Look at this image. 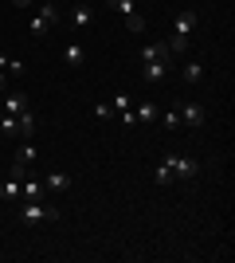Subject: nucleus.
<instances>
[{
	"label": "nucleus",
	"mask_w": 235,
	"mask_h": 263,
	"mask_svg": "<svg viewBox=\"0 0 235 263\" xmlns=\"http://www.w3.org/2000/svg\"><path fill=\"white\" fill-rule=\"evenodd\" d=\"M59 20H63V12H59V4L44 0V4H39V12L32 16V24H28V32H32L35 40H47V35H51V28H55Z\"/></svg>",
	"instance_id": "f257e3e1"
},
{
	"label": "nucleus",
	"mask_w": 235,
	"mask_h": 263,
	"mask_svg": "<svg viewBox=\"0 0 235 263\" xmlns=\"http://www.w3.org/2000/svg\"><path fill=\"white\" fill-rule=\"evenodd\" d=\"M196 28V12L184 8L177 12V20H173V40H168V51H184L188 47V32Z\"/></svg>",
	"instance_id": "f03ea898"
},
{
	"label": "nucleus",
	"mask_w": 235,
	"mask_h": 263,
	"mask_svg": "<svg viewBox=\"0 0 235 263\" xmlns=\"http://www.w3.org/2000/svg\"><path fill=\"white\" fill-rule=\"evenodd\" d=\"M16 209H20L24 224H51V220H59V209H47L39 200H16Z\"/></svg>",
	"instance_id": "7ed1b4c3"
},
{
	"label": "nucleus",
	"mask_w": 235,
	"mask_h": 263,
	"mask_svg": "<svg viewBox=\"0 0 235 263\" xmlns=\"http://www.w3.org/2000/svg\"><path fill=\"white\" fill-rule=\"evenodd\" d=\"M165 165L173 169V177H177V181H188V177H196V169H200L192 157H180V154H165Z\"/></svg>",
	"instance_id": "20e7f679"
},
{
	"label": "nucleus",
	"mask_w": 235,
	"mask_h": 263,
	"mask_svg": "<svg viewBox=\"0 0 235 263\" xmlns=\"http://www.w3.org/2000/svg\"><path fill=\"white\" fill-rule=\"evenodd\" d=\"M168 44L165 40H153V44H145L141 47V63H168Z\"/></svg>",
	"instance_id": "39448f33"
},
{
	"label": "nucleus",
	"mask_w": 235,
	"mask_h": 263,
	"mask_svg": "<svg viewBox=\"0 0 235 263\" xmlns=\"http://www.w3.org/2000/svg\"><path fill=\"white\" fill-rule=\"evenodd\" d=\"M168 67H173V63H141V79H145L149 87H157V83H165V79H168Z\"/></svg>",
	"instance_id": "423d86ee"
},
{
	"label": "nucleus",
	"mask_w": 235,
	"mask_h": 263,
	"mask_svg": "<svg viewBox=\"0 0 235 263\" xmlns=\"http://www.w3.org/2000/svg\"><path fill=\"white\" fill-rule=\"evenodd\" d=\"M204 118H208V114H204L200 102H184V106H180V126H204Z\"/></svg>",
	"instance_id": "0eeeda50"
},
{
	"label": "nucleus",
	"mask_w": 235,
	"mask_h": 263,
	"mask_svg": "<svg viewBox=\"0 0 235 263\" xmlns=\"http://www.w3.org/2000/svg\"><path fill=\"white\" fill-rule=\"evenodd\" d=\"M16 126H20V134H16V138H35V126H39V114H35V110L28 106L24 114H16Z\"/></svg>",
	"instance_id": "6e6552de"
},
{
	"label": "nucleus",
	"mask_w": 235,
	"mask_h": 263,
	"mask_svg": "<svg viewBox=\"0 0 235 263\" xmlns=\"http://www.w3.org/2000/svg\"><path fill=\"white\" fill-rule=\"evenodd\" d=\"M35 157H39V149H35V138H20V145H16V165H24V169H28Z\"/></svg>",
	"instance_id": "1a4fd4ad"
},
{
	"label": "nucleus",
	"mask_w": 235,
	"mask_h": 263,
	"mask_svg": "<svg viewBox=\"0 0 235 263\" xmlns=\"http://www.w3.org/2000/svg\"><path fill=\"white\" fill-rule=\"evenodd\" d=\"M44 193H47V189H44V181H39V177H28V181L20 185V200H39Z\"/></svg>",
	"instance_id": "9d476101"
},
{
	"label": "nucleus",
	"mask_w": 235,
	"mask_h": 263,
	"mask_svg": "<svg viewBox=\"0 0 235 263\" xmlns=\"http://www.w3.org/2000/svg\"><path fill=\"white\" fill-rule=\"evenodd\" d=\"M44 189H47V193H63V189H71V177L55 169V173H47V177H44Z\"/></svg>",
	"instance_id": "9b49d317"
},
{
	"label": "nucleus",
	"mask_w": 235,
	"mask_h": 263,
	"mask_svg": "<svg viewBox=\"0 0 235 263\" xmlns=\"http://www.w3.org/2000/svg\"><path fill=\"white\" fill-rule=\"evenodd\" d=\"M90 20H94L90 4H75V8H71V24H75V28H90Z\"/></svg>",
	"instance_id": "f8f14e48"
},
{
	"label": "nucleus",
	"mask_w": 235,
	"mask_h": 263,
	"mask_svg": "<svg viewBox=\"0 0 235 263\" xmlns=\"http://www.w3.org/2000/svg\"><path fill=\"white\" fill-rule=\"evenodd\" d=\"M63 59H67L71 67H82V63H87V47H82V44H67V47H63Z\"/></svg>",
	"instance_id": "ddd939ff"
},
{
	"label": "nucleus",
	"mask_w": 235,
	"mask_h": 263,
	"mask_svg": "<svg viewBox=\"0 0 235 263\" xmlns=\"http://www.w3.org/2000/svg\"><path fill=\"white\" fill-rule=\"evenodd\" d=\"M0 200H8V204L20 200V181H16V177H8V181L0 185Z\"/></svg>",
	"instance_id": "4468645a"
},
{
	"label": "nucleus",
	"mask_w": 235,
	"mask_h": 263,
	"mask_svg": "<svg viewBox=\"0 0 235 263\" xmlns=\"http://www.w3.org/2000/svg\"><path fill=\"white\" fill-rule=\"evenodd\" d=\"M180 79H184L188 87H192V83H200V79H204V63H184V67H180Z\"/></svg>",
	"instance_id": "2eb2a0df"
},
{
	"label": "nucleus",
	"mask_w": 235,
	"mask_h": 263,
	"mask_svg": "<svg viewBox=\"0 0 235 263\" xmlns=\"http://www.w3.org/2000/svg\"><path fill=\"white\" fill-rule=\"evenodd\" d=\"M24 110H28V95H8L4 114H12V118H16V114H24Z\"/></svg>",
	"instance_id": "dca6fc26"
},
{
	"label": "nucleus",
	"mask_w": 235,
	"mask_h": 263,
	"mask_svg": "<svg viewBox=\"0 0 235 263\" xmlns=\"http://www.w3.org/2000/svg\"><path fill=\"white\" fill-rule=\"evenodd\" d=\"M157 118H161V114H157L153 102H145V106H137V110H134V122H137V126H141V122H157Z\"/></svg>",
	"instance_id": "f3484780"
},
{
	"label": "nucleus",
	"mask_w": 235,
	"mask_h": 263,
	"mask_svg": "<svg viewBox=\"0 0 235 263\" xmlns=\"http://www.w3.org/2000/svg\"><path fill=\"white\" fill-rule=\"evenodd\" d=\"M0 134H4V138H16V134H20L16 118H12V114H4V110H0Z\"/></svg>",
	"instance_id": "a211bd4d"
},
{
	"label": "nucleus",
	"mask_w": 235,
	"mask_h": 263,
	"mask_svg": "<svg viewBox=\"0 0 235 263\" xmlns=\"http://www.w3.org/2000/svg\"><path fill=\"white\" fill-rule=\"evenodd\" d=\"M110 106H114V114H125V110H130V95H125V90H114Z\"/></svg>",
	"instance_id": "6ab92c4d"
},
{
	"label": "nucleus",
	"mask_w": 235,
	"mask_h": 263,
	"mask_svg": "<svg viewBox=\"0 0 235 263\" xmlns=\"http://www.w3.org/2000/svg\"><path fill=\"white\" fill-rule=\"evenodd\" d=\"M153 181H157V185H173L177 177H173V169H168V165L161 161V165H157V173H153Z\"/></svg>",
	"instance_id": "aec40b11"
},
{
	"label": "nucleus",
	"mask_w": 235,
	"mask_h": 263,
	"mask_svg": "<svg viewBox=\"0 0 235 263\" xmlns=\"http://www.w3.org/2000/svg\"><path fill=\"white\" fill-rule=\"evenodd\" d=\"M125 20V28H130V32H145V16H141V12H134V16H122Z\"/></svg>",
	"instance_id": "412c9836"
},
{
	"label": "nucleus",
	"mask_w": 235,
	"mask_h": 263,
	"mask_svg": "<svg viewBox=\"0 0 235 263\" xmlns=\"http://www.w3.org/2000/svg\"><path fill=\"white\" fill-rule=\"evenodd\" d=\"M114 12H122V16H134V0H106Z\"/></svg>",
	"instance_id": "4be33fe9"
},
{
	"label": "nucleus",
	"mask_w": 235,
	"mask_h": 263,
	"mask_svg": "<svg viewBox=\"0 0 235 263\" xmlns=\"http://www.w3.org/2000/svg\"><path fill=\"white\" fill-rule=\"evenodd\" d=\"M94 114H98V118H114V106L110 102H94Z\"/></svg>",
	"instance_id": "5701e85b"
},
{
	"label": "nucleus",
	"mask_w": 235,
	"mask_h": 263,
	"mask_svg": "<svg viewBox=\"0 0 235 263\" xmlns=\"http://www.w3.org/2000/svg\"><path fill=\"white\" fill-rule=\"evenodd\" d=\"M165 126H168V130H177V126H180V110H168V114H165Z\"/></svg>",
	"instance_id": "b1692460"
},
{
	"label": "nucleus",
	"mask_w": 235,
	"mask_h": 263,
	"mask_svg": "<svg viewBox=\"0 0 235 263\" xmlns=\"http://www.w3.org/2000/svg\"><path fill=\"white\" fill-rule=\"evenodd\" d=\"M12 4H16V8H32L35 0H12Z\"/></svg>",
	"instance_id": "393cba45"
},
{
	"label": "nucleus",
	"mask_w": 235,
	"mask_h": 263,
	"mask_svg": "<svg viewBox=\"0 0 235 263\" xmlns=\"http://www.w3.org/2000/svg\"><path fill=\"white\" fill-rule=\"evenodd\" d=\"M0 87H4V71H0Z\"/></svg>",
	"instance_id": "a878e982"
}]
</instances>
